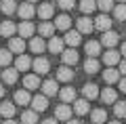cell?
<instances>
[{"mask_svg": "<svg viewBox=\"0 0 126 124\" xmlns=\"http://www.w3.org/2000/svg\"><path fill=\"white\" fill-rule=\"evenodd\" d=\"M17 13H19V17H21L23 21H30L34 15H38V11L32 6V2H23V4L17 9Z\"/></svg>", "mask_w": 126, "mask_h": 124, "instance_id": "6da1fadb", "label": "cell"}, {"mask_svg": "<svg viewBox=\"0 0 126 124\" xmlns=\"http://www.w3.org/2000/svg\"><path fill=\"white\" fill-rule=\"evenodd\" d=\"M46 107H48V97H46V95H36V97H32V109L44 111Z\"/></svg>", "mask_w": 126, "mask_h": 124, "instance_id": "7a4b0ae2", "label": "cell"}, {"mask_svg": "<svg viewBox=\"0 0 126 124\" xmlns=\"http://www.w3.org/2000/svg\"><path fill=\"white\" fill-rule=\"evenodd\" d=\"M118 34L116 32H111V30H107V32H103V38H101V44L103 46H107V49H113V46L118 44Z\"/></svg>", "mask_w": 126, "mask_h": 124, "instance_id": "3957f363", "label": "cell"}, {"mask_svg": "<svg viewBox=\"0 0 126 124\" xmlns=\"http://www.w3.org/2000/svg\"><path fill=\"white\" fill-rule=\"evenodd\" d=\"M94 30V21L88 17H80L78 19V32L80 34H90V32Z\"/></svg>", "mask_w": 126, "mask_h": 124, "instance_id": "277c9868", "label": "cell"}, {"mask_svg": "<svg viewBox=\"0 0 126 124\" xmlns=\"http://www.w3.org/2000/svg\"><path fill=\"white\" fill-rule=\"evenodd\" d=\"M9 51L11 53H17V55H23V51H25L23 38H11L9 40Z\"/></svg>", "mask_w": 126, "mask_h": 124, "instance_id": "5b68a950", "label": "cell"}, {"mask_svg": "<svg viewBox=\"0 0 126 124\" xmlns=\"http://www.w3.org/2000/svg\"><path fill=\"white\" fill-rule=\"evenodd\" d=\"M120 55H122V53H118V51L109 49L107 53L103 55V63H105V65H109V67H113L116 63H120Z\"/></svg>", "mask_w": 126, "mask_h": 124, "instance_id": "8992f818", "label": "cell"}, {"mask_svg": "<svg viewBox=\"0 0 126 124\" xmlns=\"http://www.w3.org/2000/svg\"><path fill=\"white\" fill-rule=\"evenodd\" d=\"M103 80L107 82V84L120 82V70H116V67H107V70L103 71Z\"/></svg>", "mask_w": 126, "mask_h": 124, "instance_id": "52a82bcc", "label": "cell"}, {"mask_svg": "<svg viewBox=\"0 0 126 124\" xmlns=\"http://www.w3.org/2000/svg\"><path fill=\"white\" fill-rule=\"evenodd\" d=\"M32 67H34V71H36V74H46V71L50 70V63L46 61L44 57H38L36 61L32 63Z\"/></svg>", "mask_w": 126, "mask_h": 124, "instance_id": "ba28073f", "label": "cell"}, {"mask_svg": "<svg viewBox=\"0 0 126 124\" xmlns=\"http://www.w3.org/2000/svg\"><path fill=\"white\" fill-rule=\"evenodd\" d=\"M42 93H44L46 97H53V95H57V93H59L57 80H46V82H42Z\"/></svg>", "mask_w": 126, "mask_h": 124, "instance_id": "9c48e42d", "label": "cell"}, {"mask_svg": "<svg viewBox=\"0 0 126 124\" xmlns=\"http://www.w3.org/2000/svg\"><path fill=\"white\" fill-rule=\"evenodd\" d=\"M55 118H57V120H65V122H67V120L72 118V109H69L65 103H61V105H57V109H55Z\"/></svg>", "mask_w": 126, "mask_h": 124, "instance_id": "30bf717a", "label": "cell"}, {"mask_svg": "<svg viewBox=\"0 0 126 124\" xmlns=\"http://www.w3.org/2000/svg\"><path fill=\"white\" fill-rule=\"evenodd\" d=\"M23 84H25L27 90H34L40 86V78H38V74H27L25 78H23Z\"/></svg>", "mask_w": 126, "mask_h": 124, "instance_id": "8fae6325", "label": "cell"}, {"mask_svg": "<svg viewBox=\"0 0 126 124\" xmlns=\"http://www.w3.org/2000/svg\"><path fill=\"white\" fill-rule=\"evenodd\" d=\"M17 30H19V36H21V38H32V34H34L36 27H34V23H32V21H23Z\"/></svg>", "mask_w": 126, "mask_h": 124, "instance_id": "7c38bea8", "label": "cell"}, {"mask_svg": "<svg viewBox=\"0 0 126 124\" xmlns=\"http://www.w3.org/2000/svg\"><path fill=\"white\" fill-rule=\"evenodd\" d=\"M61 59L65 65H74V63H78V53L74 49H67V51H63L61 53Z\"/></svg>", "mask_w": 126, "mask_h": 124, "instance_id": "4fadbf2b", "label": "cell"}, {"mask_svg": "<svg viewBox=\"0 0 126 124\" xmlns=\"http://www.w3.org/2000/svg\"><path fill=\"white\" fill-rule=\"evenodd\" d=\"M53 13H55V9H53V4H50V2H42L40 9H38V15H40L44 21H48V19L53 17Z\"/></svg>", "mask_w": 126, "mask_h": 124, "instance_id": "5bb4252c", "label": "cell"}, {"mask_svg": "<svg viewBox=\"0 0 126 124\" xmlns=\"http://www.w3.org/2000/svg\"><path fill=\"white\" fill-rule=\"evenodd\" d=\"M32 63H34V61H32V59L27 57V55H19V57H17V61H15V67H17L19 71H27Z\"/></svg>", "mask_w": 126, "mask_h": 124, "instance_id": "9a60e30c", "label": "cell"}, {"mask_svg": "<svg viewBox=\"0 0 126 124\" xmlns=\"http://www.w3.org/2000/svg\"><path fill=\"white\" fill-rule=\"evenodd\" d=\"M94 27H97V30H101V32H107L109 27H111V19H109L107 15H99V17H97V21H94Z\"/></svg>", "mask_w": 126, "mask_h": 124, "instance_id": "2e32d148", "label": "cell"}, {"mask_svg": "<svg viewBox=\"0 0 126 124\" xmlns=\"http://www.w3.org/2000/svg\"><path fill=\"white\" fill-rule=\"evenodd\" d=\"M15 32H17V25H15L13 21H4L2 25H0V34L4 36V38H13Z\"/></svg>", "mask_w": 126, "mask_h": 124, "instance_id": "e0dca14e", "label": "cell"}, {"mask_svg": "<svg viewBox=\"0 0 126 124\" xmlns=\"http://www.w3.org/2000/svg\"><path fill=\"white\" fill-rule=\"evenodd\" d=\"M72 78H74V71L69 70L67 65H61L57 70V80H61V82H69Z\"/></svg>", "mask_w": 126, "mask_h": 124, "instance_id": "ac0fdd59", "label": "cell"}, {"mask_svg": "<svg viewBox=\"0 0 126 124\" xmlns=\"http://www.w3.org/2000/svg\"><path fill=\"white\" fill-rule=\"evenodd\" d=\"M90 118H93V124H103V122H107V111L105 109H93L90 111Z\"/></svg>", "mask_w": 126, "mask_h": 124, "instance_id": "d6986e66", "label": "cell"}, {"mask_svg": "<svg viewBox=\"0 0 126 124\" xmlns=\"http://www.w3.org/2000/svg\"><path fill=\"white\" fill-rule=\"evenodd\" d=\"M63 42H65V40L63 38H50L48 40V51L50 53H63Z\"/></svg>", "mask_w": 126, "mask_h": 124, "instance_id": "ffe728a7", "label": "cell"}, {"mask_svg": "<svg viewBox=\"0 0 126 124\" xmlns=\"http://www.w3.org/2000/svg\"><path fill=\"white\" fill-rule=\"evenodd\" d=\"M32 101V97H30V90H17V93H15V103H17V105H27V103Z\"/></svg>", "mask_w": 126, "mask_h": 124, "instance_id": "44dd1931", "label": "cell"}, {"mask_svg": "<svg viewBox=\"0 0 126 124\" xmlns=\"http://www.w3.org/2000/svg\"><path fill=\"white\" fill-rule=\"evenodd\" d=\"M21 122L23 124H36L38 122V111L36 109H27L21 114Z\"/></svg>", "mask_w": 126, "mask_h": 124, "instance_id": "7402d4cb", "label": "cell"}, {"mask_svg": "<svg viewBox=\"0 0 126 124\" xmlns=\"http://www.w3.org/2000/svg\"><path fill=\"white\" fill-rule=\"evenodd\" d=\"M101 42H97V40H90V42H86V53H88V57H97V55L101 53Z\"/></svg>", "mask_w": 126, "mask_h": 124, "instance_id": "603a6c76", "label": "cell"}, {"mask_svg": "<svg viewBox=\"0 0 126 124\" xmlns=\"http://www.w3.org/2000/svg\"><path fill=\"white\" fill-rule=\"evenodd\" d=\"M0 11L4 15H13L15 11H17V2H15V0H2V2H0Z\"/></svg>", "mask_w": 126, "mask_h": 124, "instance_id": "cb8c5ba5", "label": "cell"}, {"mask_svg": "<svg viewBox=\"0 0 126 124\" xmlns=\"http://www.w3.org/2000/svg\"><path fill=\"white\" fill-rule=\"evenodd\" d=\"M69 25H72L69 15H59V17L55 19V27H57V30H69Z\"/></svg>", "mask_w": 126, "mask_h": 124, "instance_id": "d4e9b609", "label": "cell"}, {"mask_svg": "<svg viewBox=\"0 0 126 124\" xmlns=\"http://www.w3.org/2000/svg\"><path fill=\"white\" fill-rule=\"evenodd\" d=\"M59 97H61L63 103H69V101H76V90L72 89V86H65V89L59 93Z\"/></svg>", "mask_w": 126, "mask_h": 124, "instance_id": "484cf974", "label": "cell"}, {"mask_svg": "<svg viewBox=\"0 0 126 124\" xmlns=\"http://www.w3.org/2000/svg\"><path fill=\"white\" fill-rule=\"evenodd\" d=\"M17 74H19L17 67H13V70H4V71H2V80H4L6 84H15V82H17Z\"/></svg>", "mask_w": 126, "mask_h": 124, "instance_id": "4316f807", "label": "cell"}, {"mask_svg": "<svg viewBox=\"0 0 126 124\" xmlns=\"http://www.w3.org/2000/svg\"><path fill=\"white\" fill-rule=\"evenodd\" d=\"M74 111H76L78 116L88 114V99H78V101L74 103Z\"/></svg>", "mask_w": 126, "mask_h": 124, "instance_id": "83f0119b", "label": "cell"}, {"mask_svg": "<svg viewBox=\"0 0 126 124\" xmlns=\"http://www.w3.org/2000/svg\"><path fill=\"white\" fill-rule=\"evenodd\" d=\"M65 44H69V46H78L80 44V32H67V34H65Z\"/></svg>", "mask_w": 126, "mask_h": 124, "instance_id": "f1b7e54d", "label": "cell"}, {"mask_svg": "<svg viewBox=\"0 0 126 124\" xmlns=\"http://www.w3.org/2000/svg\"><path fill=\"white\" fill-rule=\"evenodd\" d=\"M44 49H46V44H44L42 38H32L30 40V51L32 53H42Z\"/></svg>", "mask_w": 126, "mask_h": 124, "instance_id": "f546056e", "label": "cell"}, {"mask_svg": "<svg viewBox=\"0 0 126 124\" xmlns=\"http://www.w3.org/2000/svg\"><path fill=\"white\" fill-rule=\"evenodd\" d=\"M82 93H84L86 99H97V95H101V90L97 89V84H86L82 89Z\"/></svg>", "mask_w": 126, "mask_h": 124, "instance_id": "4dcf8cb0", "label": "cell"}, {"mask_svg": "<svg viewBox=\"0 0 126 124\" xmlns=\"http://www.w3.org/2000/svg\"><path fill=\"white\" fill-rule=\"evenodd\" d=\"M55 30H57V27H55L53 23H48V21H42V23H40V27H38L40 36H48V38L55 34Z\"/></svg>", "mask_w": 126, "mask_h": 124, "instance_id": "1f68e13d", "label": "cell"}, {"mask_svg": "<svg viewBox=\"0 0 126 124\" xmlns=\"http://www.w3.org/2000/svg\"><path fill=\"white\" fill-rule=\"evenodd\" d=\"M101 99H103V103H116L118 93L113 89H105V90H101Z\"/></svg>", "mask_w": 126, "mask_h": 124, "instance_id": "d6a6232c", "label": "cell"}, {"mask_svg": "<svg viewBox=\"0 0 126 124\" xmlns=\"http://www.w3.org/2000/svg\"><path fill=\"white\" fill-rule=\"evenodd\" d=\"M15 114V105L11 101H4L2 105H0V116H4V118H13Z\"/></svg>", "mask_w": 126, "mask_h": 124, "instance_id": "836d02e7", "label": "cell"}, {"mask_svg": "<svg viewBox=\"0 0 126 124\" xmlns=\"http://www.w3.org/2000/svg\"><path fill=\"white\" fill-rule=\"evenodd\" d=\"M84 71L86 74H97V71H99V61H97L94 57H90L88 61L84 63Z\"/></svg>", "mask_w": 126, "mask_h": 124, "instance_id": "e575fe53", "label": "cell"}, {"mask_svg": "<svg viewBox=\"0 0 126 124\" xmlns=\"http://www.w3.org/2000/svg\"><path fill=\"white\" fill-rule=\"evenodd\" d=\"M94 6H97V0H82L80 2V11L82 13H93Z\"/></svg>", "mask_w": 126, "mask_h": 124, "instance_id": "d590c367", "label": "cell"}, {"mask_svg": "<svg viewBox=\"0 0 126 124\" xmlns=\"http://www.w3.org/2000/svg\"><path fill=\"white\" fill-rule=\"evenodd\" d=\"M13 61V53H11L9 49H4V51H0V65L2 67H6L9 63Z\"/></svg>", "mask_w": 126, "mask_h": 124, "instance_id": "8d00e7d4", "label": "cell"}, {"mask_svg": "<svg viewBox=\"0 0 126 124\" xmlns=\"http://www.w3.org/2000/svg\"><path fill=\"white\" fill-rule=\"evenodd\" d=\"M113 17H116L118 21H124V19H126V4L113 6Z\"/></svg>", "mask_w": 126, "mask_h": 124, "instance_id": "74e56055", "label": "cell"}, {"mask_svg": "<svg viewBox=\"0 0 126 124\" xmlns=\"http://www.w3.org/2000/svg\"><path fill=\"white\" fill-rule=\"evenodd\" d=\"M113 114H116L118 118H126V103L124 101H116V105H113Z\"/></svg>", "mask_w": 126, "mask_h": 124, "instance_id": "f35d334b", "label": "cell"}, {"mask_svg": "<svg viewBox=\"0 0 126 124\" xmlns=\"http://www.w3.org/2000/svg\"><path fill=\"white\" fill-rule=\"evenodd\" d=\"M97 6H99L103 13H107V11L113 9V0H97Z\"/></svg>", "mask_w": 126, "mask_h": 124, "instance_id": "ab89813d", "label": "cell"}, {"mask_svg": "<svg viewBox=\"0 0 126 124\" xmlns=\"http://www.w3.org/2000/svg\"><path fill=\"white\" fill-rule=\"evenodd\" d=\"M59 6H61L63 11H69L76 6V0H59Z\"/></svg>", "mask_w": 126, "mask_h": 124, "instance_id": "60d3db41", "label": "cell"}, {"mask_svg": "<svg viewBox=\"0 0 126 124\" xmlns=\"http://www.w3.org/2000/svg\"><path fill=\"white\" fill-rule=\"evenodd\" d=\"M120 74L126 76V59H124V61H120Z\"/></svg>", "mask_w": 126, "mask_h": 124, "instance_id": "b9f144b4", "label": "cell"}, {"mask_svg": "<svg viewBox=\"0 0 126 124\" xmlns=\"http://www.w3.org/2000/svg\"><path fill=\"white\" fill-rule=\"evenodd\" d=\"M120 90H122V93H126V78L120 80Z\"/></svg>", "mask_w": 126, "mask_h": 124, "instance_id": "7bdbcfd3", "label": "cell"}, {"mask_svg": "<svg viewBox=\"0 0 126 124\" xmlns=\"http://www.w3.org/2000/svg\"><path fill=\"white\" fill-rule=\"evenodd\" d=\"M42 124H57V118H46L42 120Z\"/></svg>", "mask_w": 126, "mask_h": 124, "instance_id": "ee69618b", "label": "cell"}, {"mask_svg": "<svg viewBox=\"0 0 126 124\" xmlns=\"http://www.w3.org/2000/svg\"><path fill=\"white\" fill-rule=\"evenodd\" d=\"M2 124H17V122H15L13 118H6V120H4V122H2Z\"/></svg>", "mask_w": 126, "mask_h": 124, "instance_id": "f6af8a7d", "label": "cell"}, {"mask_svg": "<svg viewBox=\"0 0 126 124\" xmlns=\"http://www.w3.org/2000/svg\"><path fill=\"white\" fill-rule=\"evenodd\" d=\"M120 53H122V55H124V57H126V42H124V44H122V51H120Z\"/></svg>", "mask_w": 126, "mask_h": 124, "instance_id": "bcb514c9", "label": "cell"}, {"mask_svg": "<svg viewBox=\"0 0 126 124\" xmlns=\"http://www.w3.org/2000/svg\"><path fill=\"white\" fill-rule=\"evenodd\" d=\"M2 97H4V86L0 84V99H2Z\"/></svg>", "mask_w": 126, "mask_h": 124, "instance_id": "7dc6e473", "label": "cell"}, {"mask_svg": "<svg viewBox=\"0 0 126 124\" xmlns=\"http://www.w3.org/2000/svg\"><path fill=\"white\" fill-rule=\"evenodd\" d=\"M67 124H80V120H67Z\"/></svg>", "mask_w": 126, "mask_h": 124, "instance_id": "c3c4849f", "label": "cell"}, {"mask_svg": "<svg viewBox=\"0 0 126 124\" xmlns=\"http://www.w3.org/2000/svg\"><path fill=\"white\" fill-rule=\"evenodd\" d=\"M107 124H120V122H118V120H113V122H107Z\"/></svg>", "mask_w": 126, "mask_h": 124, "instance_id": "681fc988", "label": "cell"}, {"mask_svg": "<svg viewBox=\"0 0 126 124\" xmlns=\"http://www.w3.org/2000/svg\"><path fill=\"white\" fill-rule=\"evenodd\" d=\"M25 2H36V0H25Z\"/></svg>", "mask_w": 126, "mask_h": 124, "instance_id": "f907efd6", "label": "cell"}, {"mask_svg": "<svg viewBox=\"0 0 126 124\" xmlns=\"http://www.w3.org/2000/svg\"><path fill=\"white\" fill-rule=\"evenodd\" d=\"M118 2H126V0H118Z\"/></svg>", "mask_w": 126, "mask_h": 124, "instance_id": "816d5d0a", "label": "cell"}]
</instances>
